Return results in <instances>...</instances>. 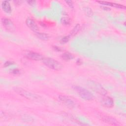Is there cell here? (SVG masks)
I'll use <instances>...</instances> for the list:
<instances>
[{"label": "cell", "mask_w": 126, "mask_h": 126, "mask_svg": "<svg viewBox=\"0 0 126 126\" xmlns=\"http://www.w3.org/2000/svg\"><path fill=\"white\" fill-rule=\"evenodd\" d=\"M72 88L83 99L86 100H92L94 99V97L93 94L87 89L78 86H72Z\"/></svg>", "instance_id": "obj_1"}, {"label": "cell", "mask_w": 126, "mask_h": 126, "mask_svg": "<svg viewBox=\"0 0 126 126\" xmlns=\"http://www.w3.org/2000/svg\"><path fill=\"white\" fill-rule=\"evenodd\" d=\"M42 61L48 67L55 70H61L63 67V65L60 62L50 58H44Z\"/></svg>", "instance_id": "obj_2"}, {"label": "cell", "mask_w": 126, "mask_h": 126, "mask_svg": "<svg viewBox=\"0 0 126 126\" xmlns=\"http://www.w3.org/2000/svg\"><path fill=\"white\" fill-rule=\"evenodd\" d=\"M88 85L89 87L93 91L100 94L105 96L107 94L106 90L99 83L93 81H89Z\"/></svg>", "instance_id": "obj_3"}, {"label": "cell", "mask_w": 126, "mask_h": 126, "mask_svg": "<svg viewBox=\"0 0 126 126\" xmlns=\"http://www.w3.org/2000/svg\"><path fill=\"white\" fill-rule=\"evenodd\" d=\"M15 91L19 94L20 95L24 97L25 98L31 100H34L38 98V96L36 94H33L25 90H24L21 88H16L15 89Z\"/></svg>", "instance_id": "obj_4"}, {"label": "cell", "mask_w": 126, "mask_h": 126, "mask_svg": "<svg viewBox=\"0 0 126 126\" xmlns=\"http://www.w3.org/2000/svg\"><path fill=\"white\" fill-rule=\"evenodd\" d=\"M59 99L63 103L70 108H74L76 105L75 102L72 99L65 95H59Z\"/></svg>", "instance_id": "obj_5"}, {"label": "cell", "mask_w": 126, "mask_h": 126, "mask_svg": "<svg viewBox=\"0 0 126 126\" xmlns=\"http://www.w3.org/2000/svg\"><path fill=\"white\" fill-rule=\"evenodd\" d=\"M1 22L5 28L8 31L13 32L15 30V26L12 21L8 18H2Z\"/></svg>", "instance_id": "obj_6"}, {"label": "cell", "mask_w": 126, "mask_h": 126, "mask_svg": "<svg viewBox=\"0 0 126 126\" xmlns=\"http://www.w3.org/2000/svg\"><path fill=\"white\" fill-rule=\"evenodd\" d=\"M25 56L28 59L34 61H42L44 58L41 54L34 52H28Z\"/></svg>", "instance_id": "obj_7"}, {"label": "cell", "mask_w": 126, "mask_h": 126, "mask_svg": "<svg viewBox=\"0 0 126 126\" xmlns=\"http://www.w3.org/2000/svg\"><path fill=\"white\" fill-rule=\"evenodd\" d=\"M102 120L103 122L113 126L120 125L119 122L115 118L111 116H104L102 117Z\"/></svg>", "instance_id": "obj_8"}, {"label": "cell", "mask_w": 126, "mask_h": 126, "mask_svg": "<svg viewBox=\"0 0 126 126\" xmlns=\"http://www.w3.org/2000/svg\"><path fill=\"white\" fill-rule=\"evenodd\" d=\"M26 24L27 26L32 31L34 32H38L39 28L32 19L31 18H28L26 20Z\"/></svg>", "instance_id": "obj_9"}, {"label": "cell", "mask_w": 126, "mask_h": 126, "mask_svg": "<svg viewBox=\"0 0 126 126\" xmlns=\"http://www.w3.org/2000/svg\"><path fill=\"white\" fill-rule=\"evenodd\" d=\"M101 102L104 106L107 108H111L114 106L113 99L109 96H106L102 98Z\"/></svg>", "instance_id": "obj_10"}, {"label": "cell", "mask_w": 126, "mask_h": 126, "mask_svg": "<svg viewBox=\"0 0 126 126\" xmlns=\"http://www.w3.org/2000/svg\"><path fill=\"white\" fill-rule=\"evenodd\" d=\"M97 2L101 4H104V5H109L113 7H115L116 8H125L126 7L122 4H120L119 3H114L112 2H109V1H97Z\"/></svg>", "instance_id": "obj_11"}, {"label": "cell", "mask_w": 126, "mask_h": 126, "mask_svg": "<svg viewBox=\"0 0 126 126\" xmlns=\"http://www.w3.org/2000/svg\"><path fill=\"white\" fill-rule=\"evenodd\" d=\"M1 7L2 10L6 13H9L11 11V7L10 4L7 0H4L2 2Z\"/></svg>", "instance_id": "obj_12"}, {"label": "cell", "mask_w": 126, "mask_h": 126, "mask_svg": "<svg viewBox=\"0 0 126 126\" xmlns=\"http://www.w3.org/2000/svg\"><path fill=\"white\" fill-rule=\"evenodd\" d=\"M35 35L40 39L42 40H48L49 39V34L45 33H43V32H36L35 33Z\"/></svg>", "instance_id": "obj_13"}, {"label": "cell", "mask_w": 126, "mask_h": 126, "mask_svg": "<svg viewBox=\"0 0 126 126\" xmlns=\"http://www.w3.org/2000/svg\"><path fill=\"white\" fill-rule=\"evenodd\" d=\"M81 29L80 26L79 24H77L74 28L72 30V31L70 32V34L69 35L70 36H75L80 31Z\"/></svg>", "instance_id": "obj_14"}, {"label": "cell", "mask_w": 126, "mask_h": 126, "mask_svg": "<svg viewBox=\"0 0 126 126\" xmlns=\"http://www.w3.org/2000/svg\"><path fill=\"white\" fill-rule=\"evenodd\" d=\"M61 57L63 60H65L66 61H69L73 58V55L68 52H65L63 53L61 55Z\"/></svg>", "instance_id": "obj_15"}, {"label": "cell", "mask_w": 126, "mask_h": 126, "mask_svg": "<svg viewBox=\"0 0 126 126\" xmlns=\"http://www.w3.org/2000/svg\"><path fill=\"white\" fill-rule=\"evenodd\" d=\"M85 13L88 16H92L93 15V12L92 9L89 7H86L84 9Z\"/></svg>", "instance_id": "obj_16"}, {"label": "cell", "mask_w": 126, "mask_h": 126, "mask_svg": "<svg viewBox=\"0 0 126 126\" xmlns=\"http://www.w3.org/2000/svg\"><path fill=\"white\" fill-rule=\"evenodd\" d=\"M62 21L64 25H69L70 22V19L67 17H63L62 19Z\"/></svg>", "instance_id": "obj_17"}, {"label": "cell", "mask_w": 126, "mask_h": 126, "mask_svg": "<svg viewBox=\"0 0 126 126\" xmlns=\"http://www.w3.org/2000/svg\"><path fill=\"white\" fill-rule=\"evenodd\" d=\"M70 36L68 35H67V36H64L63 38H62L61 39V42L62 43H65L66 42H67L68 41V40H69V38H70Z\"/></svg>", "instance_id": "obj_18"}, {"label": "cell", "mask_w": 126, "mask_h": 126, "mask_svg": "<svg viewBox=\"0 0 126 126\" xmlns=\"http://www.w3.org/2000/svg\"><path fill=\"white\" fill-rule=\"evenodd\" d=\"M65 2L71 8H73V3L71 0H65Z\"/></svg>", "instance_id": "obj_19"}, {"label": "cell", "mask_w": 126, "mask_h": 126, "mask_svg": "<svg viewBox=\"0 0 126 126\" xmlns=\"http://www.w3.org/2000/svg\"><path fill=\"white\" fill-rule=\"evenodd\" d=\"M13 64V62H10V61H7L4 63V66H5V67H7V66H9L11 64Z\"/></svg>", "instance_id": "obj_20"}, {"label": "cell", "mask_w": 126, "mask_h": 126, "mask_svg": "<svg viewBox=\"0 0 126 126\" xmlns=\"http://www.w3.org/2000/svg\"><path fill=\"white\" fill-rule=\"evenodd\" d=\"M27 2L31 5H34L35 3V1L34 0H28Z\"/></svg>", "instance_id": "obj_21"}, {"label": "cell", "mask_w": 126, "mask_h": 126, "mask_svg": "<svg viewBox=\"0 0 126 126\" xmlns=\"http://www.w3.org/2000/svg\"><path fill=\"white\" fill-rule=\"evenodd\" d=\"M53 48L54 49V50H55V51H61V50H62V49L60 48V47H57V46H53Z\"/></svg>", "instance_id": "obj_22"}, {"label": "cell", "mask_w": 126, "mask_h": 126, "mask_svg": "<svg viewBox=\"0 0 126 126\" xmlns=\"http://www.w3.org/2000/svg\"><path fill=\"white\" fill-rule=\"evenodd\" d=\"M19 72V70L18 69H14L12 70V73L13 74H18Z\"/></svg>", "instance_id": "obj_23"}]
</instances>
